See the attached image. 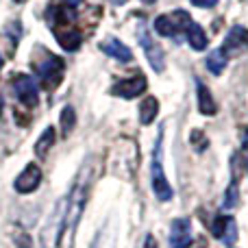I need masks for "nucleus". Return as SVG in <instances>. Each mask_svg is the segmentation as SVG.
I'll list each match as a JSON object with an SVG mask.
<instances>
[{
    "mask_svg": "<svg viewBox=\"0 0 248 248\" xmlns=\"http://www.w3.org/2000/svg\"><path fill=\"white\" fill-rule=\"evenodd\" d=\"M92 168L90 163H85L83 168L81 176H78L77 185H74L72 194L65 198V220H63V231L68 233V237L72 235L74 227H77L78 218L83 214V207H85V201H87V192H90V179H92Z\"/></svg>",
    "mask_w": 248,
    "mask_h": 248,
    "instance_id": "nucleus-1",
    "label": "nucleus"
},
{
    "mask_svg": "<svg viewBox=\"0 0 248 248\" xmlns=\"http://www.w3.org/2000/svg\"><path fill=\"white\" fill-rule=\"evenodd\" d=\"M189 24H192L189 13L176 9V11L168 13V16H159L157 20H155V31H157L159 35H163V37H176L179 33L187 31Z\"/></svg>",
    "mask_w": 248,
    "mask_h": 248,
    "instance_id": "nucleus-2",
    "label": "nucleus"
},
{
    "mask_svg": "<svg viewBox=\"0 0 248 248\" xmlns=\"http://www.w3.org/2000/svg\"><path fill=\"white\" fill-rule=\"evenodd\" d=\"M35 70H37L39 78L44 81V85L48 90H55L61 83V77H63V61L59 57L50 55V52H44V59L37 61L35 59Z\"/></svg>",
    "mask_w": 248,
    "mask_h": 248,
    "instance_id": "nucleus-3",
    "label": "nucleus"
},
{
    "mask_svg": "<svg viewBox=\"0 0 248 248\" xmlns=\"http://www.w3.org/2000/svg\"><path fill=\"white\" fill-rule=\"evenodd\" d=\"M150 183H153L155 189V196L159 201H170L172 198V187L168 183L166 174H163V168H161V141H157L155 146V155H153V163H150Z\"/></svg>",
    "mask_w": 248,
    "mask_h": 248,
    "instance_id": "nucleus-4",
    "label": "nucleus"
},
{
    "mask_svg": "<svg viewBox=\"0 0 248 248\" xmlns=\"http://www.w3.org/2000/svg\"><path fill=\"white\" fill-rule=\"evenodd\" d=\"M63 214H65V201H61V205L55 209V214L50 216L48 224L42 231V244L46 248H55L63 237V220H65Z\"/></svg>",
    "mask_w": 248,
    "mask_h": 248,
    "instance_id": "nucleus-5",
    "label": "nucleus"
},
{
    "mask_svg": "<svg viewBox=\"0 0 248 248\" xmlns=\"http://www.w3.org/2000/svg\"><path fill=\"white\" fill-rule=\"evenodd\" d=\"M39 183H42V168H39L37 163H29V166L17 174V179L13 181V187L20 194H31L39 187Z\"/></svg>",
    "mask_w": 248,
    "mask_h": 248,
    "instance_id": "nucleus-6",
    "label": "nucleus"
},
{
    "mask_svg": "<svg viewBox=\"0 0 248 248\" xmlns=\"http://www.w3.org/2000/svg\"><path fill=\"white\" fill-rule=\"evenodd\" d=\"M13 90H16V96L20 98V103H24L26 107L37 105L39 92H37V85H35V81L31 77H24V74L16 77V81H13Z\"/></svg>",
    "mask_w": 248,
    "mask_h": 248,
    "instance_id": "nucleus-7",
    "label": "nucleus"
},
{
    "mask_svg": "<svg viewBox=\"0 0 248 248\" xmlns=\"http://www.w3.org/2000/svg\"><path fill=\"white\" fill-rule=\"evenodd\" d=\"M146 92V78L144 77H133V78H124L118 81L111 87L113 96H120V98H135V96L144 94Z\"/></svg>",
    "mask_w": 248,
    "mask_h": 248,
    "instance_id": "nucleus-8",
    "label": "nucleus"
},
{
    "mask_svg": "<svg viewBox=\"0 0 248 248\" xmlns=\"http://www.w3.org/2000/svg\"><path fill=\"white\" fill-rule=\"evenodd\" d=\"M192 244V224L187 218L174 220L170 231V246L172 248H189Z\"/></svg>",
    "mask_w": 248,
    "mask_h": 248,
    "instance_id": "nucleus-9",
    "label": "nucleus"
},
{
    "mask_svg": "<svg viewBox=\"0 0 248 248\" xmlns=\"http://www.w3.org/2000/svg\"><path fill=\"white\" fill-rule=\"evenodd\" d=\"M140 44H141V48H144L146 57H148V63L153 65V70L155 72H161L163 63H166V59H163V50L153 42V37H150L148 33H144V31H140Z\"/></svg>",
    "mask_w": 248,
    "mask_h": 248,
    "instance_id": "nucleus-10",
    "label": "nucleus"
},
{
    "mask_svg": "<svg viewBox=\"0 0 248 248\" xmlns=\"http://www.w3.org/2000/svg\"><path fill=\"white\" fill-rule=\"evenodd\" d=\"M211 231H214V235L220 237L224 244H233V242L237 240V224H235V220L229 218V216H218V218L214 220Z\"/></svg>",
    "mask_w": 248,
    "mask_h": 248,
    "instance_id": "nucleus-11",
    "label": "nucleus"
},
{
    "mask_svg": "<svg viewBox=\"0 0 248 248\" xmlns=\"http://www.w3.org/2000/svg\"><path fill=\"white\" fill-rule=\"evenodd\" d=\"M55 37L65 50H77L83 42V35L78 29H72V26H61V29H55Z\"/></svg>",
    "mask_w": 248,
    "mask_h": 248,
    "instance_id": "nucleus-12",
    "label": "nucleus"
},
{
    "mask_svg": "<svg viewBox=\"0 0 248 248\" xmlns=\"http://www.w3.org/2000/svg\"><path fill=\"white\" fill-rule=\"evenodd\" d=\"M100 48H103V52H107L109 57H113V59H118V61H131L133 59V52H131V48L128 46H124V44L120 42V39H116V37H109V39H105L103 44H100Z\"/></svg>",
    "mask_w": 248,
    "mask_h": 248,
    "instance_id": "nucleus-13",
    "label": "nucleus"
},
{
    "mask_svg": "<svg viewBox=\"0 0 248 248\" xmlns=\"http://www.w3.org/2000/svg\"><path fill=\"white\" fill-rule=\"evenodd\" d=\"M198 109H201L202 116H214L218 111V105H216L211 92L205 85H201V83H198Z\"/></svg>",
    "mask_w": 248,
    "mask_h": 248,
    "instance_id": "nucleus-14",
    "label": "nucleus"
},
{
    "mask_svg": "<svg viewBox=\"0 0 248 248\" xmlns=\"http://www.w3.org/2000/svg\"><path fill=\"white\" fill-rule=\"evenodd\" d=\"M185 35H187V42H189V46H192L194 50H205L207 44H209V39H207V33L198 24H194V22L187 26Z\"/></svg>",
    "mask_w": 248,
    "mask_h": 248,
    "instance_id": "nucleus-15",
    "label": "nucleus"
},
{
    "mask_svg": "<svg viewBox=\"0 0 248 248\" xmlns=\"http://www.w3.org/2000/svg\"><path fill=\"white\" fill-rule=\"evenodd\" d=\"M157 113H159V103H157V98L148 96V98H146L144 103L140 105V122H141V124H150V122H155Z\"/></svg>",
    "mask_w": 248,
    "mask_h": 248,
    "instance_id": "nucleus-16",
    "label": "nucleus"
},
{
    "mask_svg": "<svg viewBox=\"0 0 248 248\" xmlns=\"http://www.w3.org/2000/svg\"><path fill=\"white\" fill-rule=\"evenodd\" d=\"M205 63H207V70L218 77V74H222L224 68H227V55L222 52V48H220V50H214V52H209Z\"/></svg>",
    "mask_w": 248,
    "mask_h": 248,
    "instance_id": "nucleus-17",
    "label": "nucleus"
},
{
    "mask_svg": "<svg viewBox=\"0 0 248 248\" xmlns=\"http://www.w3.org/2000/svg\"><path fill=\"white\" fill-rule=\"evenodd\" d=\"M52 144H55V128L48 126L46 131H44V135L37 140V144H35V153H37V155H46L48 148H50Z\"/></svg>",
    "mask_w": 248,
    "mask_h": 248,
    "instance_id": "nucleus-18",
    "label": "nucleus"
},
{
    "mask_svg": "<svg viewBox=\"0 0 248 248\" xmlns=\"http://www.w3.org/2000/svg\"><path fill=\"white\" fill-rule=\"evenodd\" d=\"M74 124H77V116H74V109H72V107H65L63 111H61V131H63V133H70V131H72Z\"/></svg>",
    "mask_w": 248,
    "mask_h": 248,
    "instance_id": "nucleus-19",
    "label": "nucleus"
},
{
    "mask_svg": "<svg viewBox=\"0 0 248 248\" xmlns=\"http://www.w3.org/2000/svg\"><path fill=\"white\" fill-rule=\"evenodd\" d=\"M94 248H113V235L109 233V227L100 231L98 240L94 242Z\"/></svg>",
    "mask_w": 248,
    "mask_h": 248,
    "instance_id": "nucleus-20",
    "label": "nucleus"
},
{
    "mask_svg": "<svg viewBox=\"0 0 248 248\" xmlns=\"http://www.w3.org/2000/svg\"><path fill=\"white\" fill-rule=\"evenodd\" d=\"M235 205H237V185H235V183H231V187H229L227 196H224L222 207H224V209H233Z\"/></svg>",
    "mask_w": 248,
    "mask_h": 248,
    "instance_id": "nucleus-21",
    "label": "nucleus"
},
{
    "mask_svg": "<svg viewBox=\"0 0 248 248\" xmlns=\"http://www.w3.org/2000/svg\"><path fill=\"white\" fill-rule=\"evenodd\" d=\"M192 144L196 146L198 150H201V148H205V146H207V137L202 135L201 131H192Z\"/></svg>",
    "mask_w": 248,
    "mask_h": 248,
    "instance_id": "nucleus-22",
    "label": "nucleus"
},
{
    "mask_svg": "<svg viewBox=\"0 0 248 248\" xmlns=\"http://www.w3.org/2000/svg\"><path fill=\"white\" fill-rule=\"evenodd\" d=\"M216 2H218V0H192L194 7H202V9H211V7H216Z\"/></svg>",
    "mask_w": 248,
    "mask_h": 248,
    "instance_id": "nucleus-23",
    "label": "nucleus"
},
{
    "mask_svg": "<svg viewBox=\"0 0 248 248\" xmlns=\"http://www.w3.org/2000/svg\"><path fill=\"white\" fill-rule=\"evenodd\" d=\"M61 4H63V7H68V9H77L78 4L83 2V0H59Z\"/></svg>",
    "mask_w": 248,
    "mask_h": 248,
    "instance_id": "nucleus-24",
    "label": "nucleus"
},
{
    "mask_svg": "<svg viewBox=\"0 0 248 248\" xmlns=\"http://www.w3.org/2000/svg\"><path fill=\"white\" fill-rule=\"evenodd\" d=\"M144 248H157V242H155V237H153V235H146Z\"/></svg>",
    "mask_w": 248,
    "mask_h": 248,
    "instance_id": "nucleus-25",
    "label": "nucleus"
},
{
    "mask_svg": "<svg viewBox=\"0 0 248 248\" xmlns=\"http://www.w3.org/2000/svg\"><path fill=\"white\" fill-rule=\"evenodd\" d=\"M109 2H113V4H124L126 0H109Z\"/></svg>",
    "mask_w": 248,
    "mask_h": 248,
    "instance_id": "nucleus-26",
    "label": "nucleus"
},
{
    "mask_svg": "<svg viewBox=\"0 0 248 248\" xmlns=\"http://www.w3.org/2000/svg\"><path fill=\"white\" fill-rule=\"evenodd\" d=\"M244 146L248 148V133H246V137H244Z\"/></svg>",
    "mask_w": 248,
    "mask_h": 248,
    "instance_id": "nucleus-27",
    "label": "nucleus"
},
{
    "mask_svg": "<svg viewBox=\"0 0 248 248\" xmlns=\"http://www.w3.org/2000/svg\"><path fill=\"white\" fill-rule=\"evenodd\" d=\"M141 2H146V4H153V2H155V0H141Z\"/></svg>",
    "mask_w": 248,
    "mask_h": 248,
    "instance_id": "nucleus-28",
    "label": "nucleus"
},
{
    "mask_svg": "<svg viewBox=\"0 0 248 248\" xmlns=\"http://www.w3.org/2000/svg\"><path fill=\"white\" fill-rule=\"evenodd\" d=\"M0 68H2V57H0Z\"/></svg>",
    "mask_w": 248,
    "mask_h": 248,
    "instance_id": "nucleus-29",
    "label": "nucleus"
},
{
    "mask_svg": "<svg viewBox=\"0 0 248 248\" xmlns=\"http://www.w3.org/2000/svg\"><path fill=\"white\" fill-rule=\"evenodd\" d=\"M16 2H24V0H16Z\"/></svg>",
    "mask_w": 248,
    "mask_h": 248,
    "instance_id": "nucleus-30",
    "label": "nucleus"
},
{
    "mask_svg": "<svg viewBox=\"0 0 248 248\" xmlns=\"http://www.w3.org/2000/svg\"><path fill=\"white\" fill-rule=\"evenodd\" d=\"M0 111H2V107H0Z\"/></svg>",
    "mask_w": 248,
    "mask_h": 248,
    "instance_id": "nucleus-31",
    "label": "nucleus"
}]
</instances>
